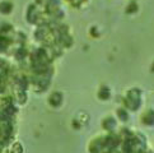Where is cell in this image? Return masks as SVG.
<instances>
[{
	"mask_svg": "<svg viewBox=\"0 0 154 153\" xmlns=\"http://www.w3.org/2000/svg\"><path fill=\"white\" fill-rule=\"evenodd\" d=\"M140 103V98H139V92L137 91H133L129 93V100H128V105L133 108V110H136V107L139 106Z\"/></svg>",
	"mask_w": 154,
	"mask_h": 153,
	"instance_id": "obj_1",
	"label": "cell"
},
{
	"mask_svg": "<svg viewBox=\"0 0 154 153\" xmlns=\"http://www.w3.org/2000/svg\"><path fill=\"white\" fill-rule=\"evenodd\" d=\"M60 9V2L59 0H48L46 4V10L48 13L55 14Z\"/></svg>",
	"mask_w": 154,
	"mask_h": 153,
	"instance_id": "obj_2",
	"label": "cell"
},
{
	"mask_svg": "<svg viewBox=\"0 0 154 153\" xmlns=\"http://www.w3.org/2000/svg\"><path fill=\"white\" fill-rule=\"evenodd\" d=\"M42 74L43 73H41L40 76H37V78L35 79V82H36L37 86H40L41 88L43 89V88H46L48 83H50V76H48V75H42Z\"/></svg>",
	"mask_w": 154,
	"mask_h": 153,
	"instance_id": "obj_3",
	"label": "cell"
},
{
	"mask_svg": "<svg viewBox=\"0 0 154 153\" xmlns=\"http://www.w3.org/2000/svg\"><path fill=\"white\" fill-rule=\"evenodd\" d=\"M38 17V12L35 5H29L28 8V12H27V19H28L29 22H32V23H35L36 19Z\"/></svg>",
	"mask_w": 154,
	"mask_h": 153,
	"instance_id": "obj_4",
	"label": "cell"
},
{
	"mask_svg": "<svg viewBox=\"0 0 154 153\" xmlns=\"http://www.w3.org/2000/svg\"><path fill=\"white\" fill-rule=\"evenodd\" d=\"M0 12L3 14H8L12 12V3H8V2H3L0 3Z\"/></svg>",
	"mask_w": 154,
	"mask_h": 153,
	"instance_id": "obj_5",
	"label": "cell"
},
{
	"mask_svg": "<svg viewBox=\"0 0 154 153\" xmlns=\"http://www.w3.org/2000/svg\"><path fill=\"white\" fill-rule=\"evenodd\" d=\"M47 35V28L46 27H38V30L36 31V38L37 40H43Z\"/></svg>",
	"mask_w": 154,
	"mask_h": 153,
	"instance_id": "obj_6",
	"label": "cell"
},
{
	"mask_svg": "<svg viewBox=\"0 0 154 153\" xmlns=\"http://www.w3.org/2000/svg\"><path fill=\"white\" fill-rule=\"evenodd\" d=\"M50 103L52 106H59L61 103V95L60 93H54L50 98Z\"/></svg>",
	"mask_w": 154,
	"mask_h": 153,
	"instance_id": "obj_7",
	"label": "cell"
},
{
	"mask_svg": "<svg viewBox=\"0 0 154 153\" xmlns=\"http://www.w3.org/2000/svg\"><path fill=\"white\" fill-rule=\"evenodd\" d=\"M116 144H117V140L115 138H107L106 142H104V147H106L107 149H109V151H111L112 148H115Z\"/></svg>",
	"mask_w": 154,
	"mask_h": 153,
	"instance_id": "obj_8",
	"label": "cell"
},
{
	"mask_svg": "<svg viewBox=\"0 0 154 153\" xmlns=\"http://www.w3.org/2000/svg\"><path fill=\"white\" fill-rule=\"evenodd\" d=\"M103 126H104V129H107V130H113L115 129V126H116V123H115V120L113 119H107L106 121L103 123Z\"/></svg>",
	"mask_w": 154,
	"mask_h": 153,
	"instance_id": "obj_9",
	"label": "cell"
},
{
	"mask_svg": "<svg viewBox=\"0 0 154 153\" xmlns=\"http://www.w3.org/2000/svg\"><path fill=\"white\" fill-rule=\"evenodd\" d=\"M102 142L101 140H96L94 143L92 144V147H91V151H92V153H97V152H100L101 149H102Z\"/></svg>",
	"mask_w": 154,
	"mask_h": 153,
	"instance_id": "obj_10",
	"label": "cell"
},
{
	"mask_svg": "<svg viewBox=\"0 0 154 153\" xmlns=\"http://www.w3.org/2000/svg\"><path fill=\"white\" fill-rule=\"evenodd\" d=\"M7 47H8V38H5L4 36H0V52L5 51Z\"/></svg>",
	"mask_w": 154,
	"mask_h": 153,
	"instance_id": "obj_11",
	"label": "cell"
},
{
	"mask_svg": "<svg viewBox=\"0 0 154 153\" xmlns=\"http://www.w3.org/2000/svg\"><path fill=\"white\" fill-rule=\"evenodd\" d=\"M108 96H109V91H108V88H107V87H102V88L100 89V97L103 98V100H107Z\"/></svg>",
	"mask_w": 154,
	"mask_h": 153,
	"instance_id": "obj_12",
	"label": "cell"
},
{
	"mask_svg": "<svg viewBox=\"0 0 154 153\" xmlns=\"http://www.w3.org/2000/svg\"><path fill=\"white\" fill-rule=\"evenodd\" d=\"M144 121L146 124H154V114L153 112H149V114H148V116H145Z\"/></svg>",
	"mask_w": 154,
	"mask_h": 153,
	"instance_id": "obj_13",
	"label": "cell"
},
{
	"mask_svg": "<svg viewBox=\"0 0 154 153\" xmlns=\"http://www.w3.org/2000/svg\"><path fill=\"white\" fill-rule=\"evenodd\" d=\"M26 56V50L24 48H19L17 51V59H23Z\"/></svg>",
	"mask_w": 154,
	"mask_h": 153,
	"instance_id": "obj_14",
	"label": "cell"
},
{
	"mask_svg": "<svg viewBox=\"0 0 154 153\" xmlns=\"http://www.w3.org/2000/svg\"><path fill=\"white\" fill-rule=\"evenodd\" d=\"M119 116H121L122 120H128V114H126L124 110H119Z\"/></svg>",
	"mask_w": 154,
	"mask_h": 153,
	"instance_id": "obj_15",
	"label": "cell"
},
{
	"mask_svg": "<svg viewBox=\"0 0 154 153\" xmlns=\"http://www.w3.org/2000/svg\"><path fill=\"white\" fill-rule=\"evenodd\" d=\"M12 153H22V147H20L19 144H15Z\"/></svg>",
	"mask_w": 154,
	"mask_h": 153,
	"instance_id": "obj_16",
	"label": "cell"
},
{
	"mask_svg": "<svg viewBox=\"0 0 154 153\" xmlns=\"http://www.w3.org/2000/svg\"><path fill=\"white\" fill-rule=\"evenodd\" d=\"M134 10H136V5H135V4H131V5H129L128 12L130 13V12H134Z\"/></svg>",
	"mask_w": 154,
	"mask_h": 153,
	"instance_id": "obj_17",
	"label": "cell"
},
{
	"mask_svg": "<svg viewBox=\"0 0 154 153\" xmlns=\"http://www.w3.org/2000/svg\"><path fill=\"white\" fill-rule=\"evenodd\" d=\"M36 2H37V3H42V0H36Z\"/></svg>",
	"mask_w": 154,
	"mask_h": 153,
	"instance_id": "obj_18",
	"label": "cell"
},
{
	"mask_svg": "<svg viewBox=\"0 0 154 153\" xmlns=\"http://www.w3.org/2000/svg\"><path fill=\"white\" fill-rule=\"evenodd\" d=\"M153 70H154V68H153Z\"/></svg>",
	"mask_w": 154,
	"mask_h": 153,
	"instance_id": "obj_19",
	"label": "cell"
}]
</instances>
